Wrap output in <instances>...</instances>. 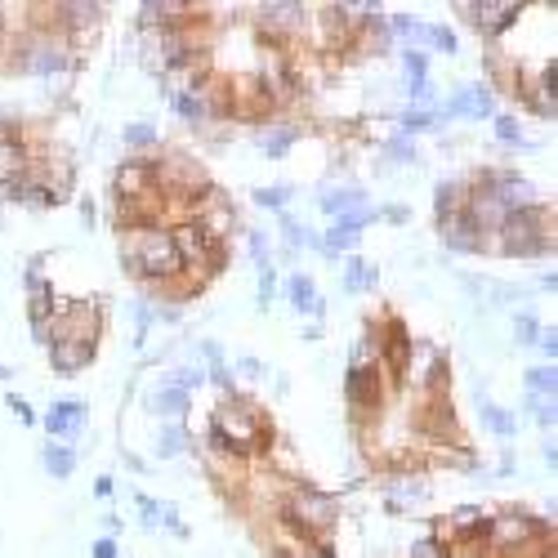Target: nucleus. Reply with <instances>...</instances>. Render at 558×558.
I'll return each instance as SVG.
<instances>
[{
    "mask_svg": "<svg viewBox=\"0 0 558 558\" xmlns=\"http://www.w3.org/2000/svg\"><path fill=\"white\" fill-rule=\"evenodd\" d=\"M125 313H130V322H134V349H148V340H152V326H157V322H152V300H148V295H134V300H125Z\"/></svg>",
    "mask_w": 558,
    "mask_h": 558,
    "instance_id": "obj_35",
    "label": "nucleus"
},
{
    "mask_svg": "<svg viewBox=\"0 0 558 558\" xmlns=\"http://www.w3.org/2000/svg\"><path fill=\"white\" fill-rule=\"evenodd\" d=\"M291 197H295V184H259V188H250V206L268 210V215L291 210Z\"/></svg>",
    "mask_w": 558,
    "mask_h": 558,
    "instance_id": "obj_36",
    "label": "nucleus"
},
{
    "mask_svg": "<svg viewBox=\"0 0 558 558\" xmlns=\"http://www.w3.org/2000/svg\"><path fill=\"white\" fill-rule=\"evenodd\" d=\"M322 335H326L322 322H304V326H300V340H304V344H322Z\"/></svg>",
    "mask_w": 558,
    "mask_h": 558,
    "instance_id": "obj_58",
    "label": "nucleus"
},
{
    "mask_svg": "<svg viewBox=\"0 0 558 558\" xmlns=\"http://www.w3.org/2000/svg\"><path fill=\"white\" fill-rule=\"evenodd\" d=\"M233 371L242 375V380H250V384H264L268 375H273V371H268V362H264V358H255V353H242V358L233 362Z\"/></svg>",
    "mask_w": 558,
    "mask_h": 558,
    "instance_id": "obj_48",
    "label": "nucleus"
},
{
    "mask_svg": "<svg viewBox=\"0 0 558 558\" xmlns=\"http://www.w3.org/2000/svg\"><path fill=\"white\" fill-rule=\"evenodd\" d=\"M117 255H121V268L148 295H157V291H166V286L184 282V264H179V250H175V237H170L166 219H148V224L121 228Z\"/></svg>",
    "mask_w": 558,
    "mask_h": 558,
    "instance_id": "obj_1",
    "label": "nucleus"
},
{
    "mask_svg": "<svg viewBox=\"0 0 558 558\" xmlns=\"http://www.w3.org/2000/svg\"><path fill=\"white\" fill-rule=\"evenodd\" d=\"M304 139V125L291 117H277V121H259L255 130V148L264 152V161H286Z\"/></svg>",
    "mask_w": 558,
    "mask_h": 558,
    "instance_id": "obj_19",
    "label": "nucleus"
},
{
    "mask_svg": "<svg viewBox=\"0 0 558 558\" xmlns=\"http://www.w3.org/2000/svg\"><path fill=\"white\" fill-rule=\"evenodd\" d=\"M0 201H5V206H23V210H59L67 197L41 175V170H27V175H18L14 184L0 192Z\"/></svg>",
    "mask_w": 558,
    "mask_h": 558,
    "instance_id": "obj_16",
    "label": "nucleus"
},
{
    "mask_svg": "<svg viewBox=\"0 0 558 558\" xmlns=\"http://www.w3.org/2000/svg\"><path fill=\"white\" fill-rule=\"evenodd\" d=\"M536 94H541L545 103H558V59L550 54V59H541L536 63Z\"/></svg>",
    "mask_w": 558,
    "mask_h": 558,
    "instance_id": "obj_46",
    "label": "nucleus"
},
{
    "mask_svg": "<svg viewBox=\"0 0 558 558\" xmlns=\"http://www.w3.org/2000/svg\"><path fill=\"white\" fill-rule=\"evenodd\" d=\"M206 85H201V90H188V85H179V90L166 94L170 112H175L179 125H184V130H192V134H210V130H215V121H210V103H206Z\"/></svg>",
    "mask_w": 558,
    "mask_h": 558,
    "instance_id": "obj_20",
    "label": "nucleus"
},
{
    "mask_svg": "<svg viewBox=\"0 0 558 558\" xmlns=\"http://www.w3.org/2000/svg\"><path fill=\"white\" fill-rule=\"evenodd\" d=\"M474 402H478V425H483L496 442H514L518 438L523 420H518L514 407H500V402H492V398H487V389H474Z\"/></svg>",
    "mask_w": 558,
    "mask_h": 558,
    "instance_id": "obj_24",
    "label": "nucleus"
},
{
    "mask_svg": "<svg viewBox=\"0 0 558 558\" xmlns=\"http://www.w3.org/2000/svg\"><path fill=\"white\" fill-rule=\"evenodd\" d=\"M76 215H81L85 233H94V228H99V201H94V197H76Z\"/></svg>",
    "mask_w": 558,
    "mask_h": 558,
    "instance_id": "obj_51",
    "label": "nucleus"
},
{
    "mask_svg": "<svg viewBox=\"0 0 558 558\" xmlns=\"http://www.w3.org/2000/svg\"><path fill=\"white\" fill-rule=\"evenodd\" d=\"M541 460L550 465V474H554V465H558V442H554V434L541 438Z\"/></svg>",
    "mask_w": 558,
    "mask_h": 558,
    "instance_id": "obj_57",
    "label": "nucleus"
},
{
    "mask_svg": "<svg viewBox=\"0 0 558 558\" xmlns=\"http://www.w3.org/2000/svg\"><path fill=\"white\" fill-rule=\"evenodd\" d=\"M402 166H420V148L416 139H402V134H389V139H380V175L384 170H402Z\"/></svg>",
    "mask_w": 558,
    "mask_h": 558,
    "instance_id": "obj_33",
    "label": "nucleus"
},
{
    "mask_svg": "<svg viewBox=\"0 0 558 558\" xmlns=\"http://www.w3.org/2000/svg\"><path fill=\"white\" fill-rule=\"evenodd\" d=\"M117 451H121V460H125V469H130V474H148V460H143V456H134L130 447H117Z\"/></svg>",
    "mask_w": 558,
    "mask_h": 558,
    "instance_id": "obj_55",
    "label": "nucleus"
},
{
    "mask_svg": "<svg viewBox=\"0 0 558 558\" xmlns=\"http://www.w3.org/2000/svg\"><path fill=\"white\" fill-rule=\"evenodd\" d=\"M438 224V242L447 255H483V228L469 210H456L447 219H434Z\"/></svg>",
    "mask_w": 558,
    "mask_h": 558,
    "instance_id": "obj_18",
    "label": "nucleus"
},
{
    "mask_svg": "<svg viewBox=\"0 0 558 558\" xmlns=\"http://www.w3.org/2000/svg\"><path fill=\"white\" fill-rule=\"evenodd\" d=\"M425 27L429 23L420 14H411V9H402V14H389V41L398 45V50H425Z\"/></svg>",
    "mask_w": 558,
    "mask_h": 558,
    "instance_id": "obj_29",
    "label": "nucleus"
},
{
    "mask_svg": "<svg viewBox=\"0 0 558 558\" xmlns=\"http://www.w3.org/2000/svg\"><path fill=\"white\" fill-rule=\"evenodd\" d=\"M277 295L286 300V309L295 317H309V322H326V295L317 291V277L313 273H286V282L277 286Z\"/></svg>",
    "mask_w": 558,
    "mask_h": 558,
    "instance_id": "obj_17",
    "label": "nucleus"
},
{
    "mask_svg": "<svg viewBox=\"0 0 558 558\" xmlns=\"http://www.w3.org/2000/svg\"><path fill=\"white\" fill-rule=\"evenodd\" d=\"M121 148H125V157H157V152L166 148V134H161L157 121H125Z\"/></svg>",
    "mask_w": 558,
    "mask_h": 558,
    "instance_id": "obj_26",
    "label": "nucleus"
},
{
    "mask_svg": "<svg viewBox=\"0 0 558 558\" xmlns=\"http://www.w3.org/2000/svg\"><path fill=\"white\" fill-rule=\"evenodd\" d=\"M103 23H108V5L99 0H54L50 5V32H59L67 50H90L99 41Z\"/></svg>",
    "mask_w": 558,
    "mask_h": 558,
    "instance_id": "obj_8",
    "label": "nucleus"
},
{
    "mask_svg": "<svg viewBox=\"0 0 558 558\" xmlns=\"http://www.w3.org/2000/svg\"><path fill=\"white\" fill-rule=\"evenodd\" d=\"M76 465H81V456H76V447H67V442H45L41 447V469L54 483H67V478L76 474Z\"/></svg>",
    "mask_w": 558,
    "mask_h": 558,
    "instance_id": "obj_34",
    "label": "nucleus"
},
{
    "mask_svg": "<svg viewBox=\"0 0 558 558\" xmlns=\"http://www.w3.org/2000/svg\"><path fill=\"white\" fill-rule=\"evenodd\" d=\"M273 514L286 518V523H295V527H304V532L322 536V541H335V532H340V523H344V500L335 492H326V487L309 483V478H286Z\"/></svg>",
    "mask_w": 558,
    "mask_h": 558,
    "instance_id": "obj_4",
    "label": "nucleus"
},
{
    "mask_svg": "<svg viewBox=\"0 0 558 558\" xmlns=\"http://www.w3.org/2000/svg\"><path fill=\"white\" fill-rule=\"evenodd\" d=\"M134 509H139V527H143V532H161L166 500H157V496H148V492H134Z\"/></svg>",
    "mask_w": 558,
    "mask_h": 558,
    "instance_id": "obj_44",
    "label": "nucleus"
},
{
    "mask_svg": "<svg viewBox=\"0 0 558 558\" xmlns=\"http://www.w3.org/2000/svg\"><path fill=\"white\" fill-rule=\"evenodd\" d=\"M5 411H14V420H18L23 429H36V425H41V411H36L32 402H27L23 393H14V389L5 393Z\"/></svg>",
    "mask_w": 558,
    "mask_h": 558,
    "instance_id": "obj_47",
    "label": "nucleus"
},
{
    "mask_svg": "<svg viewBox=\"0 0 558 558\" xmlns=\"http://www.w3.org/2000/svg\"><path fill=\"white\" fill-rule=\"evenodd\" d=\"M121 532H125V518H121V514H103V536L121 541Z\"/></svg>",
    "mask_w": 558,
    "mask_h": 558,
    "instance_id": "obj_56",
    "label": "nucleus"
},
{
    "mask_svg": "<svg viewBox=\"0 0 558 558\" xmlns=\"http://www.w3.org/2000/svg\"><path fill=\"white\" fill-rule=\"evenodd\" d=\"M541 313L532 309V304H527V309H518L514 317H509V335H514V344L518 349H532L536 344V335H541Z\"/></svg>",
    "mask_w": 558,
    "mask_h": 558,
    "instance_id": "obj_39",
    "label": "nucleus"
},
{
    "mask_svg": "<svg viewBox=\"0 0 558 558\" xmlns=\"http://www.w3.org/2000/svg\"><path fill=\"white\" fill-rule=\"evenodd\" d=\"M496 112H500V94L492 90V85L487 81H465L438 103L434 117H438V134H442L447 125H456V121H492Z\"/></svg>",
    "mask_w": 558,
    "mask_h": 558,
    "instance_id": "obj_10",
    "label": "nucleus"
},
{
    "mask_svg": "<svg viewBox=\"0 0 558 558\" xmlns=\"http://www.w3.org/2000/svg\"><path fill=\"white\" fill-rule=\"evenodd\" d=\"M402 558H456V545H451L447 536L425 532V536H416V541L407 545V554H402Z\"/></svg>",
    "mask_w": 558,
    "mask_h": 558,
    "instance_id": "obj_40",
    "label": "nucleus"
},
{
    "mask_svg": "<svg viewBox=\"0 0 558 558\" xmlns=\"http://www.w3.org/2000/svg\"><path fill=\"white\" fill-rule=\"evenodd\" d=\"M554 550V523L545 514H532V509H500L492 514V527H487V554L492 558H514V554H550Z\"/></svg>",
    "mask_w": 558,
    "mask_h": 558,
    "instance_id": "obj_6",
    "label": "nucleus"
},
{
    "mask_svg": "<svg viewBox=\"0 0 558 558\" xmlns=\"http://www.w3.org/2000/svg\"><path fill=\"white\" fill-rule=\"evenodd\" d=\"M255 309L259 313H268L273 309V300H277V286H282V277H277V264H264V268H255Z\"/></svg>",
    "mask_w": 558,
    "mask_h": 558,
    "instance_id": "obj_43",
    "label": "nucleus"
},
{
    "mask_svg": "<svg viewBox=\"0 0 558 558\" xmlns=\"http://www.w3.org/2000/svg\"><path fill=\"white\" fill-rule=\"evenodd\" d=\"M554 286H558V273H554V264H550V268H541V273H536L532 291H550L554 295Z\"/></svg>",
    "mask_w": 558,
    "mask_h": 558,
    "instance_id": "obj_54",
    "label": "nucleus"
},
{
    "mask_svg": "<svg viewBox=\"0 0 558 558\" xmlns=\"http://www.w3.org/2000/svg\"><path fill=\"white\" fill-rule=\"evenodd\" d=\"M492 139L500 143V148H514V152H536V143L527 139V130H523V117H518V112H496V117H492Z\"/></svg>",
    "mask_w": 558,
    "mask_h": 558,
    "instance_id": "obj_32",
    "label": "nucleus"
},
{
    "mask_svg": "<svg viewBox=\"0 0 558 558\" xmlns=\"http://www.w3.org/2000/svg\"><path fill=\"white\" fill-rule=\"evenodd\" d=\"M393 398L389 380H384L380 362H358V367L344 371V402L353 411V434H367V420H375L384 411V402Z\"/></svg>",
    "mask_w": 558,
    "mask_h": 558,
    "instance_id": "obj_7",
    "label": "nucleus"
},
{
    "mask_svg": "<svg viewBox=\"0 0 558 558\" xmlns=\"http://www.w3.org/2000/svg\"><path fill=\"white\" fill-rule=\"evenodd\" d=\"M41 429H45V442H67V447H72V442L90 429V402L85 398H54L50 407L41 411Z\"/></svg>",
    "mask_w": 558,
    "mask_h": 558,
    "instance_id": "obj_13",
    "label": "nucleus"
},
{
    "mask_svg": "<svg viewBox=\"0 0 558 558\" xmlns=\"http://www.w3.org/2000/svg\"><path fill=\"white\" fill-rule=\"evenodd\" d=\"M36 161V143L32 139H0V192L14 184L18 175H27Z\"/></svg>",
    "mask_w": 558,
    "mask_h": 558,
    "instance_id": "obj_28",
    "label": "nucleus"
},
{
    "mask_svg": "<svg viewBox=\"0 0 558 558\" xmlns=\"http://www.w3.org/2000/svg\"><path fill=\"white\" fill-rule=\"evenodd\" d=\"M469 184L483 188V192H492L505 215H514V210L545 206L541 188H536L532 179H527L523 170H514V166H474V170H469Z\"/></svg>",
    "mask_w": 558,
    "mask_h": 558,
    "instance_id": "obj_9",
    "label": "nucleus"
},
{
    "mask_svg": "<svg viewBox=\"0 0 558 558\" xmlns=\"http://www.w3.org/2000/svg\"><path fill=\"white\" fill-rule=\"evenodd\" d=\"M523 407H527V416H532V425L541 429V434H554L558 398H532V393H523Z\"/></svg>",
    "mask_w": 558,
    "mask_h": 558,
    "instance_id": "obj_41",
    "label": "nucleus"
},
{
    "mask_svg": "<svg viewBox=\"0 0 558 558\" xmlns=\"http://www.w3.org/2000/svg\"><path fill=\"white\" fill-rule=\"evenodd\" d=\"M197 456V438H192L188 420H161L152 429V460H179V456Z\"/></svg>",
    "mask_w": 558,
    "mask_h": 558,
    "instance_id": "obj_25",
    "label": "nucleus"
},
{
    "mask_svg": "<svg viewBox=\"0 0 558 558\" xmlns=\"http://www.w3.org/2000/svg\"><path fill=\"white\" fill-rule=\"evenodd\" d=\"M210 420L228 434V442H233V451H237L242 465H259V460L273 456L277 429H273V420H268V411L259 407L255 393L237 389V393H228V398H219V407L210 411Z\"/></svg>",
    "mask_w": 558,
    "mask_h": 558,
    "instance_id": "obj_2",
    "label": "nucleus"
},
{
    "mask_svg": "<svg viewBox=\"0 0 558 558\" xmlns=\"http://www.w3.org/2000/svg\"><path fill=\"white\" fill-rule=\"evenodd\" d=\"M5 54H9V72L32 76V81H41V85L67 81V76L76 72V63H81V54L67 50V41L59 32H50V27H32V32L9 36Z\"/></svg>",
    "mask_w": 558,
    "mask_h": 558,
    "instance_id": "obj_3",
    "label": "nucleus"
},
{
    "mask_svg": "<svg viewBox=\"0 0 558 558\" xmlns=\"http://www.w3.org/2000/svg\"><path fill=\"white\" fill-rule=\"evenodd\" d=\"M277 233H282V246L295 250V255H300V250H317V228L309 219L295 215V210H282V215H277Z\"/></svg>",
    "mask_w": 558,
    "mask_h": 558,
    "instance_id": "obj_31",
    "label": "nucleus"
},
{
    "mask_svg": "<svg viewBox=\"0 0 558 558\" xmlns=\"http://www.w3.org/2000/svg\"><path fill=\"white\" fill-rule=\"evenodd\" d=\"M469 201V175H447L434 184V219H447L456 210H465Z\"/></svg>",
    "mask_w": 558,
    "mask_h": 558,
    "instance_id": "obj_30",
    "label": "nucleus"
},
{
    "mask_svg": "<svg viewBox=\"0 0 558 558\" xmlns=\"http://www.w3.org/2000/svg\"><path fill=\"white\" fill-rule=\"evenodd\" d=\"M94 496H99V500H112V496H117V478H112V474H99V478H94Z\"/></svg>",
    "mask_w": 558,
    "mask_h": 558,
    "instance_id": "obj_53",
    "label": "nucleus"
},
{
    "mask_svg": "<svg viewBox=\"0 0 558 558\" xmlns=\"http://www.w3.org/2000/svg\"><path fill=\"white\" fill-rule=\"evenodd\" d=\"M268 380H273V393H277V398H286V393H291V380H286L282 371H277V375H268Z\"/></svg>",
    "mask_w": 558,
    "mask_h": 558,
    "instance_id": "obj_59",
    "label": "nucleus"
},
{
    "mask_svg": "<svg viewBox=\"0 0 558 558\" xmlns=\"http://www.w3.org/2000/svg\"><path fill=\"white\" fill-rule=\"evenodd\" d=\"M242 233H246V255H250V264H255V268L273 264V237H268L264 228H242Z\"/></svg>",
    "mask_w": 558,
    "mask_h": 558,
    "instance_id": "obj_45",
    "label": "nucleus"
},
{
    "mask_svg": "<svg viewBox=\"0 0 558 558\" xmlns=\"http://www.w3.org/2000/svg\"><path fill=\"white\" fill-rule=\"evenodd\" d=\"M340 286H344V295H371L375 286H380V264H371L367 255H344L340 259Z\"/></svg>",
    "mask_w": 558,
    "mask_h": 558,
    "instance_id": "obj_27",
    "label": "nucleus"
},
{
    "mask_svg": "<svg viewBox=\"0 0 558 558\" xmlns=\"http://www.w3.org/2000/svg\"><path fill=\"white\" fill-rule=\"evenodd\" d=\"M157 197V157H125L112 170V201H148Z\"/></svg>",
    "mask_w": 558,
    "mask_h": 558,
    "instance_id": "obj_15",
    "label": "nucleus"
},
{
    "mask_svg": "<svg viewBox=\"0 0 558 558\" xmlns=\"http://www.w3.org/2000/svg\"><path fill=\"white\" fill-rule=\"evenodd\" d=\"M143 411H148L152 420H188V411H192V393L184 389H175V384H166V380H157L148 393H143Z\"/></svg>",
    "mask_w": 558,
    "mask_h": 558,
    "instance_id": "obj_22",
    "label": "nucleus"
},
{
    "mask_svg": "<svg viewBox=\"0 0 558 558\" xmlns=\"http://www.w3.org/2000/svg\"><path fill=\"white\" fill-rule=\"evenodd\" d=\"M523 393H532V398H554L558 393V367L554 362H536V367L523 371Z\"/></svg>",
    "mask_w": 558,
    "mask_h": 558,
    "instance_id": "obj_37",
    "label": "nucleus"
},
{
    "mask_svg": "<svg viewBox=\"0 0 558 558\" xmlns=\"http://www.w3.org/2000/svg\"><path fill=\"white\" fill-rule=\"evenodd\" d=\"M483 255H505V259H554V210L532 206L514 210L492 237H483Z\"/></svg>",
    "mask_w": 558,
    "mask_h": 558,
    "instance_id": "obj_5",
    "label": "nucleus"
},
{
    "mask_svg": "<svg viewBox=\"0 0 558 558\" xmlns=\"http://www.w3.org/2000/svg\"><path fill=\"white\" fill-rule=\"evenodd\" d=\"M532 349H541V362H554L558 358V326H541V335H536V344Z\"/></svg>",
    "mask_w": 558,
    "mask_h": 558,
    "instance_id": "obj_50",
    "label": "nucleus"
},
{
    "mask_svg": "<svg viewBox=\"0 0 558 558\" xmlns=\"http://www.w3.org/2000/svg\"><path fill=\"white\" fill-rule=\"evenodd\" d=\"M398 63H402V81H429L434 76V54L425 50H398Z\"/></svg>",
    "mask_w": 558,
    "mask_h": 558,
    "instance_id": "obj_42",
    "label": "nucleus"
},
{
    "mask_svg": "<svg viewBox=\"0 0 558 558\" xmlns=\"http://www.w3.org/2000/svg\"><path fill=\"white\" fill-rule=\"evenodd\" d=\"M45 358H50V371L59 375V380H76V375H85L94 367V358H99V349H90V344H76V340H59L45 349Z\"/></svg>",
    "mask_w": 558,
    "mask_h": 558,
    "instance_id": "obj_23",
    "label": "nucleus"
},
{
    "mask_svg": "<svg viewBox=\"0 0 558 558\" xmlns=\"http://www.w3.org/2000/svg\"><path fill=\"white\" fill-rule=\"evenodd\" d=\"M90 558H121V541H112V536H94Z\"/></svg>",
    "mask_w": 558,
    "mask_h": 558,
    "instance_id": "obj_52",
    "label": "nucleus"
},
{
    "mask_svg": "<svg viewBox=\"0 0 558 558\" xmlns=\"http://www.w3.org/2000/svg\"><path fill=\"white\" fill-rule=\"evenodd\" d=\"M14 375H18V371L9 367V362H0V384H9V380H14Z\"/></svg>",
    "mask_w": 558,
    "mask_h": 558,
    "instance_id": "obj_60",
    "label": "nucleus"
},
{
    "mask_svg": "<svg viewBox=\"0 0 558 558\" xmlns=\"http://www.w3.org/2000/svg\"><path fill=\"white\" fill-rule=\"evenodd\" d=\"M425 50L442 59H460V32L451 23H429L425 27Z\"/></svg>",
    "mask_w": 558,
    "mask_h": 558,
    "instance_id": "obj_38",
    "label": "nucleus"
},
{
    "mask_svg": "<svg viewBox=\"0 0 558 558\" xmlns=\"http://www.w3.org/2000/svg\"><path fill=\"white\" fill-rule=\"evenodd\" d=\"M456 14H465V23L474 27L487 45H500L518 23H523L527 5H518V0H465V5H456Z\"/></svg>",
    "mask_w": 558,
    "mask_h": 558,
    "instance_id": "obj_11",
    "label": "nucleus"
},
{
    "mask_svg": "<svg viewBox=\"0 0 558 558\" xmlns=\"http://www.w3.org/2000/svg\"><path fill=\"white\" fill-rule=\"evenodd\" d=\"M375 224V206L367 210H353V215H340V219H331V224L317 233V255L326 259V264H340L344 255H353L362 242V233Z\"/></svg>",
    "mask_w": 558,
    "mask_h": 558,
    "instance_id": "obj_12",
    "label": "nucleus"
},
{
    "mask_svg": "<svg viewBox=\"0 0 558 558\" xmlns=\"http://www.w3.org/2000/svg\"><path fill=\"white\" fill-rule=\"evenodd\" d=\"M201 14V5H188V0H143L134 9V32L152 36V32H175V27H192Z\"/></svg>",
    "mask_w": 558,
    "mask_h": 558,
    "instance_id": "obj_14",
    "label": "nucleus"
},
{
    "mask_svg": "<svg viewBox=\"0 0 558 558\" xmlns=\"http://www.w3.org/2000/svg\"><path fill=\"white\" fill-rule=\"evenodd\" d=\"M317 210H322L326 219H340V215H353V210H367L371 206V192L362 188V184H322L317 188Z\"/></svg>",
    "mask_w": 558,
    "mask_h": 558,
    "instance_id": "obj_21",
    "label": "nucleus"
},
{
    "mask_svg": "<svg viewBox=\"0 0 558 558\" xmlns=\"http://www.w3.org/2000/svg\"><path fill=\"white\" fill-rule=\"evenodd\" d=\"M375 219H384V224H393V228H407V224H411V206H402V201L375 206Z\"/></svg>",
    "mask_w": 558,
    "mask_h": 558,
    "instance_id": "obj_49",
    "label": "nucleus"
}]
</instances>
